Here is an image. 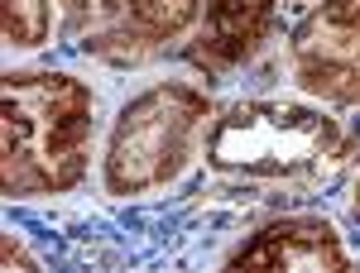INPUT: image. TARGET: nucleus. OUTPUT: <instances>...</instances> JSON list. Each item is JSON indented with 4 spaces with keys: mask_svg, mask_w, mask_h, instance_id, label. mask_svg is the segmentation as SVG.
<instances>
[{
    "mask_svg": "<svg viewBox=\"0 0 360 273\" xmlns=\"http://www.w3.org/2000/svg\"><path fill=\"white\" fill-rule=\"evenodd\" d=\"M91 86L68 72H5L0 82V192L10 201L68 192L91 159Z\"/></svg>",
    "mask_w": 360,
    "mask_h": 273,
    "instance_id": "1",
    "label": "nucleus"
},
{
    "mask_svg": "<svg viewBox=\"0 0 360 273\" xmlns=\"http://www.w3.org/2000/svg\"><path fill=\"white\" fill-rule=\"evenodd\" d=\"M356 154L332 115L298 101H240L212 125L207 164L240 178H317Z\"/></svg>",
    "mask_w": 360,
    "mask_h": 273,
    "instance_id": "2",
    "label": "nucleus"
},
{
    "mask_svg": "<svg viewBox=\"0 0 360 273\" xmlns=\"http://www.w3.org/2000/svg\"><path fill=\"white\" fill-rule=\"evenodd\" d=\"M212 120V96L193 82H159L125 101L106 139L101 178L111 197H144L168 187Z\"/></svg>",
    "mask_w": 360,
    "mask_h": 273,
    "instance_id": "3",
    "label": "nucleus"
},
{
    "mask_svg": "<svg viewBox=\"0 0 360 273\" xmlns=\"http://www.w3.org/2000/svg\"><path fill=\"white\" fill-rule=\"evenodd\" d=\"M63 29L82 53L135 67L197 20L202 0H58Z\"/></svg>",
    "mask_w": 360,
    "mask_h": 273,
    "instance_id": "4",
    "label": "nucleus"
},
{
    "mask_svg": "<svg viewBox=\"0 0 360 273\" xmlns=\"http://www.w3.org/2000/svg\"><path fill=\"white\" fill-rule=\"evenodd\" d=\"M293 77L341 106H360V0H327L288 39Z\"/></svg>",
    "mask_w": 360,
    "mask_h": 273,
    "instance_id": "5",
    "label": "nucleus"
},
{
    "mask_svg": "<svg viewBox=\"0 0 360 273\" xmlns=\"http://www.w3.org/2000/svg\"><path fill=\"white\" fill-rule=\"evenodd\" d=\"M231 269H351L332 220L322 216H283L269 220L231 254Z\"/></svg>",
    "mask_w": 360,
    "mask_h": 273,
    "instance_id": "6",
    "label": "nucleus"
},
{
    "mask_svg": "<svg viewBox=\"0 0 360 273\" xmlns=\"http://www.w3.org/2000/svg\"><path fill=\"white\" fill-rule=\"evenodd\" d=\"M283 5H293V0H207L193 58L202 67H231V62L250 58L269 39Z\"/></svg>",
    "mask_w": 360,
    "mask_h": 273,
    "instance_id": "7",
    "label": "nucleus"
},
{
    "mask_svg": "<svg viewBox=\"0 0 360 273\" xmlns=\"http://www.w3.org/2000/svg\"><path fill=\"white\" fill-rule=\"evenodd\" d=\"M49 29H53L49 0H5V44L39 48V44H49Z\"/></svg>",
    "mask_w": 360,
    "mask_h": 273,
    "instance_id": "8",
    "label": "nucleus"
},
{
    "mask_svg": "<svg viewBox=\"0 0 360 273\" xmlns=\"http://www.w3.org/2000/svg\"><path fill=\"white\" fill-rule=\"evenodd\" d=\"M0 254H5V264H10V269H15V264H20V269H39V264L25 254V245H20L15 235H0Z\"/></svg>",
    "mask_w": 360,
    "mask_h": 273,
    "instance_id": "9",
    "label": "nucleus"
},
{
    "mask_svg": "<svg viewBox=\"0 0 360 273\" xmlns=\"http://www.w3.org/2000/svg\"><path fill=\"white\" fill-rule=\"evenodd\" d=\"M356 211H360V182H356Z\"/></svg>",
    "mask_w": 360,
    "mask_h": 273,
    "instance_id": "10",
    "label": "nucleus"
}]
</instances>
